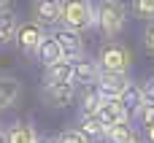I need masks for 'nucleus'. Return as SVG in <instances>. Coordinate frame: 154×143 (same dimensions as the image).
Returning a JSON list of instances; mask_svg holds the SVG:
<instances>
[{"instance_id": "nucleus-9", "label": "nucleus", "mask_w": 154, "mask_h": 143, "mask_svg": "<svg viewBox=\"0 0 154 143\" xmlns=\"http://www.w3.org/2000/svg\"><path fill=\"white\" fill-rule=\"evenodd\" d=\"M60 14L62 3L60 0H32V19L43 27H60Z\"/></svg>"}, {"instance_id": "nucleus-26", "label": "nucleus", "mask_w": 154, "mask_h": 143, "mask_svg": "<svg viewBox=\"0 0 154 143\" xmlns=\"http://www.w3.org/2000/svg\"><path fill=\"white\" fill-rule=\"evenodd\" d=\"M5 5H8V0H0V11H3V8H5Z\"/></svg>"}, {"instance_id": "nucleus-27", "label": "nucleus", "mask_w": 154, "mask_h": 143, "mask_svg": "<svg viewBox=\"0 0 154 143\" xmlns=\"http://www.w3.org/2000/svg\"><path fill=\"white\" fill-rule=\"evenodd\" d=\"M0 138H3V124H0Z\"/></svg>"}, {"instance_id": "nucleus-8", "label": "nucleus", "mask_w": 154, "mask_h": 143, "mask_svg": "<svg viewBox=\"0 0 154 143\" xmlns=\"http://www.w3.org/2000/svg\"><path fill=\"white\" fill-rule=\"evenodd\" d=\"M70 65H73V84H81V87H95L97 84L100 68H97V62L92 57L81 54V57L70 59Z\"/></svg>"}, {"instance_id": "nucleus-1", "label": "nucleus", "mask_w": 154, "mask_h": 143, "mask_svg": "<svg viewBox=\"0 0 154 143\" xmlns=\"http://www.w3.org/2000/svg\"><path fill=\"white\" fill-rule=\"evenodd\" d=\"M127 24V8L122 0H97L95 5V27L106 38H116Z\"/></svg>"}, {"instance_id": "nucleus-28", "label": "nucleus", "mask_w": 154, "mask_h": 143, "mask_svg": "<svg viewBox=\"0 0 154 143\" xmlns=\"http://www.w3.org/2000/svg\"><path fill=\"white\" fill-rule=\"evenodd\" d=\"M135 143H141V141H135Z\"/></svg>"}, {"instance_id": "nucleus-20", "label": "nucleus", "mask_w": 154, "mask_h": 143, "mask_svg": "<svg viewBox=\"0 0 154 143\" xmlns=\"http://www.w3.org/2000/svg\"><path fill=\"white\" fill-rule=\"evenodd\" d=\"M133 14L143 22H154V0H133L130 3Z\"/></svg>"}, {"instance_id": "nucleus-15", "label": "nucleus", "mask_w": 154, "mask_h": 143, "mask_svg": "<svg viewBox=\"0 0 154 143\" xmlns=\"http://www.w3.org/2000/svg\"><path fill=\"white\" fill-rule=\"evenodd\" d=\"M35 59L46 68V65H51V62H57V59H65L62 57V49H60V43H57V38L51 35V32H46V38L41 41V46L35 49Z\"/></svg>"}, {"instance_id": "nucleus-11", "label": "nucleus", "mask_w": 154, "mask_h": 143, "mask_svg": "<svg viewBox=\"0 0 154 143\" xmlns=\"http://www.w3.org/2000/svg\"><path fill=\"white\" fill-rule=\"evenodd\" d=\"M38 132L32 127V122H14L8 127H3V138L0 143H35Z\"/></svg>"}, {"instance_id": "nucleus-3", "label": "nucleus", "mask_w": 154, "mask_h": 143, "mask_svg": "<svg viewBox=\"0 0 154 143\" xmlns=\"http://www.w3.org/2000/svg\"><path fill=\"white\" fill-rule=\"evenodd\" d=\"M97 68L100 73H130V65H133V57L127 51V46L116 43V41H106L97 51Z\"/></svg>"}, {"instance_id": "nucleus-7", "label": "nucleus", "mask_w": 154, "mask_h": 143, "mask_svg": "<svg viewBox=\"0 0 154 143\" xmlns=\"http://www.w3.org/2000/svg\"><path fill=\"white\" fill-rule=\"evenodd\" d=\"M51 35L57 38V43H60L65 59H76V57L84 54V38H81V32H73V30H68V27L60 24V27L51 30Z\"/></svg>"}, {"instance_id": "nucleus-19", "label": "nucleus", "mask_w": 154, "mask_h": 143, "mask_svg": "<svg viewBox=\"0 0 154 143\" xmlns=\"http://www.w3.org/2000/svg\"><path fill=\"white\" fill-rule=\"evenodd\" d=\"M133 122L135 124H141V127H146V124H154V103H141L138 108H135V114H133Z\"/></svg>"}, {"instance_id": "nucleus-14", "label": "nucleus", "mask_w": 154, "mask_h": 143, "mask_svg": "<svg viewBox=\"0 0 154 143\" xmlns=\"http://www.w3.org/2000/svg\"><path fill=\"white\" fill-rule=\"evenodd\" d=\"M76 130H79V132H81V135H84V138H87L89 143L103 141V138H106V124L97 119V114H84V111H81Z\"/></svg>"}, {"instance_id": "nucleus-2", "label": "nucleus", "mask_w": 154, "mask_h": 143, "mask_svg": "<svg viewBox=\"0 0 154 143\" xmlns=\"http://www.w3.org/2000/svg\"><path fill=\"white\" fill-rule=\"evenodd\" d=\"M62 3V14H60V24L73 30V32H87L95 27V5L92 0H60Z\"/></svg>"}, {"instance_id": "nucleus-5", "label": "nucleus", "mask_w": 154, "mask_h": 143, "mask_svg": "<svg viewBox=\"0 0 154 143\" xmlns=\"http://www.w3.org/2000/svg\"><path fill=\"white\" fill-rule=\"evenodd\" d=\"M41 100L49 108H68L76 100V84H43Z\"/></svg>"}, {"instance_id": "nucleus-4", "label": "nucleus", "mask_w": 154, "mask_h": 143, "mask_svg": "<svg viewBox=\"0 0 154 143\" xmlns=\"http://www.w3.org/2000/svg\"><path fill=\"white\" fill-rule=\"evenodd\" d=\"M43 38H46V27L32 19V22H19L14 43L19 46V51H22L24 57H35V49L41 46Z\"/></svg>"}, {"instance_id": "nucleus-29", "label": "nucleus", "mask_w": 154, "mask_h": 143, "mask_svg": "<svg viewBox=\"0 0 154 143\" xmlns=\"http://www.w3.org/2000/svg\"><path fill=\"white\" fill-rule=\"evenodd\" d=\"M103 143H106V141H103Z\"/></svg>"}, {"instance_id": "nucleus-18", "label": "nucleus", "mask_w": 154, "mask_h": 143, "mask_svg": "<svg viewBox=\"0 0 154 143\" xmlns=\"http://www.w3.org/2000/svg\"><path fill=\"white\" fill-rule=\"evenodd\" d=\"M119 103L125 105V111H127V114H130V119H133L135 108L143 103V89H141L138 84H133V81H130V84H127V89L119 95Z\"/></svg>"}, {"instance_id": "nucleus-25", "label": "nucleus", "mask_w": 154, "mask_h": 143, "mask_svg": "<svg viewBox=\"0 0 154 143\" xmlns=\"http://www.w3.org/2000/svg\"><path fill=\"white\" fill-rule=\"evenodd\" d=\"M35 143H57V138H41V135H38V141Z\"/></svg>"}, {"instance_id": "nucleus-24", "label": "nucleus", "mask_w": 154, "mask_h": 143, "mask_svg": "<svg viewBox=\"0 0 154 143\" xmlns=\"http://www.w3.org/2000/svg\"><path fill=\"white\" fill-rule=\"evenodd\" d=\"M143 143H154V124L143 127Z\"/></svg>"}, {"instance_id": "nucleus-16", "label": "nucleus", "mask_w": 154, "mask_h": 143, "mask_svg": "<svg viewBox=\"0 0 154 143\" xmlns=\"http://www.w3.org/2000/svg\"><path fill=\"white\" fill-rule=\"evenodd\" d=\"M103 141L106 143H135L138 141V132H135V127H133V119L106 127V138H103Z\"/></svg>"}, {"instance_id": "nucleus-10", "label": "nucleus", "mask_w": 154, "mask_h": 143, "mask_svg": "<svg viewBox=\"0 0 154 143\" xmlns=\"http://www.w3.org/2000/svg\"><path fill=\"white\" fill-rule=\"evenodd\" d=\"M97 119L106 124V127H111V124H119V122H127L130 119V114L125 111V105L119 103V97H114V100H103L100 97V103H97Z\"/></svg>"}, {"instance_id": "nucleus-6", "label": "nucleus", "mask_w": 154, "mask_h": 143, "mask_svg": "<svg viewBox=\"0 0 154 143\" xmlns=\"http://www.w3.org/2000/svg\"><path fill=\"white\" fill-rule=\"evenodd\" d=\"M127 84H130V73H100V78L95 84V92L103 100H114L127 89Z\"/></svg>"}, {"instance_id": "nucleus-12", "label": "nucleus", "mask_w": 154, "mask_h": 143, "mask_svg": "<svg viewBox=\"0 0 154 143\" xmlns=\"http://www.w3.org/2000/svg\"><path fill=\"white\" fill-rule=\"evenodd\" d=\"M43 84H73V65L70 59H57L43 68Z\"/></svg>"}, {"instance_id": "nucleus-13", "label": "nucleus", "mask_w": 154, "mask_h": 143, "mask_svg": "<svg viewBox=\"0 0 154 143\" xmlns=\"http://www.w3.org/2000/svg\"><path fill=\"white\" fill-rule=\"evenodd\" d=\"M22 97V84L14 78V76H5L0 73V111H8L19 103Z\"/></svg>"}, {"instance_id": "nucleus-22", "label": "nucleus", "mask_w": 154, "mask_h": 143, "mask_svg": "<svg viewBox=\"0 0 154 143\" xmlns=\"http://www.w3.org/2000/svg\"><path fill=\"white\" fill-rule=\"evenodd\" d=\"M141 38H143V49L154 57V22L146 24V30H143V35H141Z\"/></svg>"}, {"instance_id": "nucleus-17", "label": "nucleus", "mask_w": 154, "mask_h": 143, "mask_svg": "<svg viewBox=\"0 0 154 143\" xmlns=\"http://www.w3.org/2000/svg\"><path fill=\"white\" fill-rule=\"evenodd\" d=\"M16 27H19V19L11 14V11H0V49L11 46L14 38H16Z\"/></svg>"}, {"instance_id": "nucleus-21", "label": "nucleus", "mask_w": 154, "mask_h": 143, "mask_svg": "<svg viewBox=\"0 0 154 143\" xmlns=\"http://www.w3.org/2000/svg\"><path fill=\"white\" fill-rule=\"evenodd\" d=\"M57 143H89L76 127H70V130H65V132H60V138H57Z\"/></svg>"}, {"instance_id": "nucleus-23", "label": "nucleus", "mask_w": 154, "mask_h": 143, "mask_svg": "<svg viewBox=\"0 0 154 143\" xmlns=\"http://www.w3.org/2000/svg\"><path fill=\"white\" fill-rule=\"evenodd\" d=\"M141 89H143V100H146V103H154V76L141 87Z\"/></svg>"}]
</instances>
